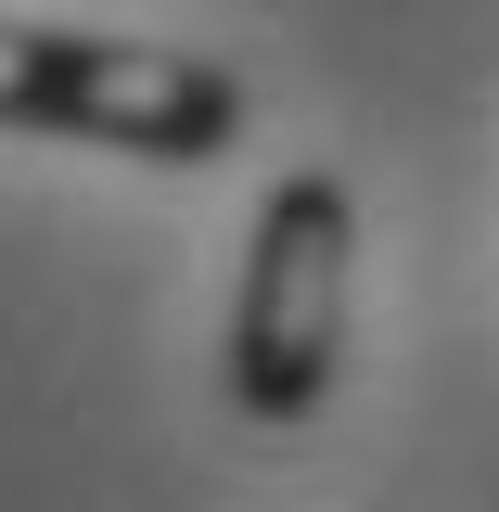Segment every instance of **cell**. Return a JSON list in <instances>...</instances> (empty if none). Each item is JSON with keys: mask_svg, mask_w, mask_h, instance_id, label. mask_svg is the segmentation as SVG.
Here are the masks:
<instances>
[{"mask_svg": "<svg viewBox=\"0 0 499 512\" xmlns=\"http://www.w3.org/2000/svg\"><path fill=\"white\" fill-rule=\"evenodd\" d=\"M0 128H64V141H103V154L205 167L244 128V77L205 52L90 39V26H13L0 13Z\"/></svg>", "mask_w": 499, "mask_h": 512, "instance_id": "cell-1", "label": "cell"}, {"mask_svg": "<svg viewBox=\"0 0 499 512\" xmlns=\"http://www.w3.org/2000/svg\"><path fill=\"white\" fill-rule=\"evenodd\" d=\"M346 256H359V205L346 180H282L256 218L244 295H231V397L256 423H308L333 372H346Z\"/></svg>", "mask_w": 499, "mask_h": 512, "instance_id": "cell-2", "label": "cell"}]
</instances>
